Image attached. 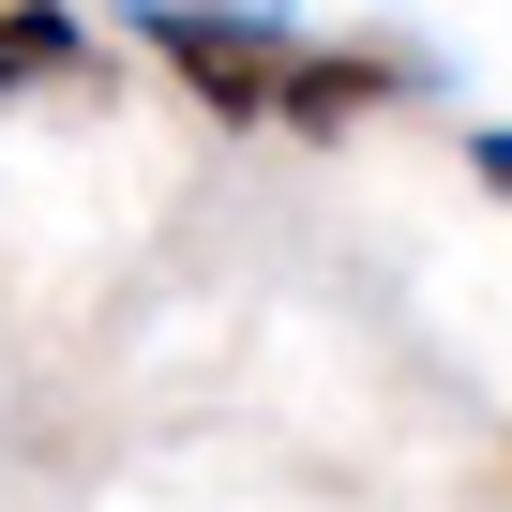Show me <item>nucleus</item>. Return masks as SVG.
<instances>
[{"mask_svg": "<svg viewBox=\"0 0 512 512\" xmlns=\"http://www.w3.org/2000/svg\"><path fill=\"white\" fill-rule=\"evenodd\" d=\"M136 31H151V61H166V76H181V91H196L211 121H272V106H287V31H272V16H211V0H151Z\"/></svg>", "mask_w": 512, "mask_h": 512, "instance_id": "nucleus-1", "label": "nucleus"}, {"mask_svg": "<svg viewBox=\"0 0 512 512\" xmlns=\"http://www.w3.org/2000/svg\"><path fill=\"white\" fill-rule=\"evenodd\" d=\"M392 91H422V61L407 46H287V136H347V121H377Z\"/></svg>", "mask_w": 512, "mask_h": 512, "instance_id": "nucleus-2", "label": "nucleus"}, {"mask_svg": "<svg viewBox=\"0 0 512 512\" xmlns=\"http://www.w3.org/2000/svg\"><path fill=\"white\" fill-rule=\"evenodd\" d=\"M91 31L61 16V0H0V91H31V76H76Z\"/></svg>", "mask_w": 512, "mask_h": 512, "instance_id": "nucleus-3", "label": "nucleus"}, {"mask_svg": "<svg viewBox=\"0 0 512 512\" xmlns=\"http://www.w3.org/2000/svg\"><path fill=\"white\" fill-rule=\"evenodd\" d=\"M482 181H497V196H512V121H497V136H482Z\"/></svg>", "mask_w": 512, "mask_h": 512, "instance_id": "nucleus-4", "label": "nucleus"}]
</instances>
